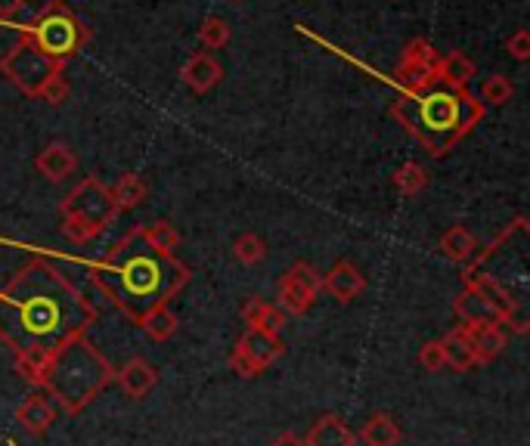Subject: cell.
<instances>
[{"mask_svg": "<svg viewBox=\"0 0 530 446\" xmlns=\"http://www.w3.org/2000/svg\"><path fill=\"white\" fill-rule=\"evenodd\" d=\"M97 323L93 307L50 261L25 264L0 289V341L13 354H56Z\"/></svg>", "mask_w": 530, "mask_h": 446, "instance_id": "cell-1", "label": "cell"}, {"mask_svg": "<svg viewBox=\"0 0 530 446\" xmlns=\"http://www.w3.org/2000/svg\"><path fill=\"white\" fill-rule=\"evenodd\" d=\"M84 267L93 285L137 326L149 313L171 307L193 279V270L155 248L143 236V227L128 230L100 261H87Z\"/></svg>", "mask_w": 530, "mask_h": 446, "instance_id": "cell-2", "label": "cell"}, {"mask_svg": "<svg viewBox=\"0 0 530 446\" xmlns=\"http://www.w3.org/2000/svg\"><path fill=\"white\" fill-rule=\"evenodd\" d=\"M391 115L425 146L428 155L444 158L462 137L475 131V124H481L484 106L465 87L434 81L419 93H403L391 106Z\"/></svg>", "mask_w": 530, "mask_h": 446, "instance_id": "cell-3", "label": "cell"}, {"mask_svg": "<svg viewBox=\"0 0 530 446\" xmlns=\"http://www.w3.org/2000/svg\"><path fill=\"white\" fill-rule=\"evenodd\" d=\"M112 381H115V366L109 363V357L93 341H87V335H81L56 350L44 388L50 391V397L62 412L78 416Z\"/></svg>", "mask_w": 530, "mask_h": 446, "instance_id": "cell-4", "label": "cell"}, {"mask_svg": "<svg viewBox=\"0 0 530 446\" xmlns=\"http://www.w3.org/2000/svg\"><path fill=\"white\" fill-rule=\"evenodd\" d=\"M453 313L459 326H503L506 332L527 335V320L521 304L503 289L493 276L478 270H465V289L453 298Z\"/></svg>", "mask_w": 530, "mask_h": 446, "instance_id": "cell-5", "label": "cell"}, {"mask_svg": "<svg viewBox=\"0 0 530 446\" xmlns=\"http://www.w3.org/2000/svg\"><path fill=\"white\" fill-rule=\"evenodd\" d=\"M59 217H62V236L75 245H87L112 227L118 217V205L112 199V189L100 177H84L62 199Z\"/></svg>", "mask_w": 530, "mask_h": 446, "instance_id": "cell-6", "label": "cell"}, {"mask_svg": "<svg viewBox=\"0 0 530 446\" xmlns=\"http://www.w3.org/2000/svg\"><path fill=\"white\" fill-rule=\"evenodd\" d=\"M22 35L41 53H47L50 59H59V62L72 59L87 41L84 25L78 22V16L66 4H62V0H47V7L28 25H22Z\"/></svg>", "mask_w": 530, "mask_h": 446, "instance_id": "cell-7", "label": "cell"}, {"mask_svg": "<svg viewBox=\"0 0 530 446\" xmlns=\"http://www.w3.org/2000/svg\"><path fill=\"white\" fill-rule=\"evenodd\" d=\"M66 69V62L59 59H50L47 53H41L35 44H31L25 35L0 56V75H4L10 84H16L25 97L38 100L41 90Z\"/></svg>", "mask_w": 530, "mask_h": 446, "instance_id": "cell-8", "label": "cell"}, {"mask_svg": "<svg viewBox=\"0 0 530 446\" xmlns=\"http://www.w3.org/2000/svg\"><path fill=\"white\" fill-rule=\"evenodd\" d=\"M283 354H286L283 335H267V332L248 329L236 341V347L230 350V369L239 378H255V375L267 372Z\"/></svg>", "mask_w": 530, "mask_h": 446, "instance_id": "cell-9", "label": "cell"}, {"mask_svg": "<svg viewBox=\"0 0 530 446\" xmlns=\"http://www.w3.org/2000/svg\"><path fill=\"white\" fill-rule=\"evenodd\" d=\"M320 298V273L307 261L292 264L279 279V301L276 307L286 316H304Z\"/></svg>", "mask_w": 530, "mask_h": 446, "instance_id": "cell-10", "label": "cell"}, {"mask_svg": "<svg viewBox=\"0 0 530 446\" xmlns=\"http://www.w3.org/2000/svg\"><path fill=\"white\" fill-rule=\"evenodd\" d=\"M56 416H59V406L47 388H31V394L16 406V422L31 437H44L53 428Z\"/></svg>", "mask_w": 530, "mask_h": 446, "instance_id": "cell-11", "label": "cell"}, {"mask_svg": "<svg viewBox=\"0 0 530 446\" xmlns=\"http://www.w3.org/2000/svg\"><path fill=\"white\" fill-rule=\"evenodd\" d=\"M320 292H326L329 298H335L338 304H351L366 292V276L360 273L357 264H351L348 258H341L323 279H320Z\"/></svg>", "mask_w": 530, "mask_h": 446, "instance_id": "cell-12", "label": "cell"}, {"mask_svg": "<svg viewBox=\"0 0 530 446\" xmlns=\"http://www.w3.org/2000/svg\"><path fill=\"white\" fill-rule=\"evenodd\" d=\"M115 381L121 385L124 397L143 400L146 394H152L155 385H159V369H155L146 357H134L121 369H115Z\"/></svg>", "mask_w": 530, "mask_h": 446, "instance_id": "cell-13", "label": "cell"}, {"mask_svg": "<svg viewBox=\"0 0 530 446\" xmlns=\"http://www.w3.org/2000/svg\"><path fill=\"white\" fill-rule=\"evenodd\" d=\"M180 81L190 87L193 93H208V90H214L217 84L224 81V69L211 53L202 50V53L186 59V66L180 69Z\"/></svg>", "mask_w": 530, "mask_h": 446, "instance_id": "cell-14", "label": "cell"}, {"mask_svg": "<svg viewBox=\"0 0 530 446\" xmlns=\"http://www.w3.org/2000/svg\"><path fill=\"white\" fill-rule=\"evenodd\" d=\"M462 335L469 338L475 357H478V366L484 363H493L496 357L503 354L506 344H509V332L503 326H487V323H478V326H459Z\"/></svg>", "mask_w": 530, "mask_h": 446, "instance_id": "cell-15", "label": "cell"}, {"mask_svg": "<svg viewBox=\"0 0 530 446\" xmlns=\"http://www.w3.org/2000/svg\"><path fill=\"white\" fill-rule=\"evenodd\" d=\"M35 168L50 180V183H62L66 177H72L78 171V155L69 143H50L41 149V155L35 158Z\"/></svg>", "mask_w": 530, "mask_h": 446, "instance_id": "cell-16", "label": "cell"}, {"mask_svg": "<svg viewBox=\"0 0 530 446\" xmlns=\"http://www.w3.org/2000/svg\"><path fill=\"white\" fill-rule=\"evenodd\" d=\"M242 323L255 332H267V335H283V326H286V313L279 310L276 304L270 301H261V298H248L242 304Z\"/></svg>", "mask_w": 530, "mask_h": 446, "instance_id": "cell-17", "label": "cell"}, {"mask_svg": "<svg viewBox=\"0 0 530 446\" xmlns=\"http://www.w3.org/2000/svg\"><path fill=\"white\" fill-rule=\"evenodd\" d=\"M438 248L447 261L453 264H469L478 254V239L475 233L465 227V223H453L450 230H444V236L438 239Z\"/></svg>", "mask_w": 530, "mask_h": 446, "instance_id": "cell-18", "label": "cell"}, {"mask_svg": "<svg viewBox=\"0 0 530 446\" xmlns=\"http://www.w3.org/2000/svg\"><path fill=\"white\" fill-rule=\"evenodd\" d=\"M354 443L357 434L338 416H320L304 437V446H354Z\"/></svg>", "mask_w": 530, "mask_h": 446, "instance_id": "cell-19", "label": "cell"}, {"mask_svg": "<svg viewBox=\"0 0 530 446\" xmlns=\"http://www.w3.org/2000/svg\"><path fill=\"white\" fill-rule=\"evenodd\" d=\"M472 78H475V62L459 50H453L447 56H438V62H434V81H441V84L469 90Z\"/></svg>", "mask_w": 530, "mask_h": 446, "instance_id": "cell-20", "label": "cell"}, {"mask_svg": "<svg viewBox=\"0 0 530 446\" xmlns=\"http://www.w3.org/2000/svg\"><path fill=\"white\" fill-rule=\"evenodd\" d=\"M441 341V350H444V366L453 369V372H472L478 366V357H475V350L469 344V338L462 335V329H450Z\"/></svg>", "mask_w": 530, "mask_h": 446, "instance_id": "cell-21", "label": "cell"}, {"mask_svg": "<svg viewBox=\"0 0 530 446\" xmlns=\"http://www.w3.org/2000/svg\"><path fill=\"white\" fill-rule=\"evenodd\" d=\"M360 440L363 446H400L403 431L397 428V422L388 412H376V416H369L366 425L360 428Z\"/></svg>", "mask_w": 530, "mask_h": 446, "instance_id": "cell-22", "label": "cell"}, {"mask_svg": "<svg viewBox=\"0 0 530 446\" xmlns=\"http://www.w3.org/2000/svg\"><path fill=\"white\" fill-rule=\"evenodd\" d=\"M109 189H112V199H115L118 211L137 208V205H143L146 196H149V186H146V180H143L140 174H121L118 183L109 186Z\"/></svg>", "mask_w": 530, "mask_h": 446, "instance_id": "cell-23", "label": "cell"}, {"mask_svg": "<svg viewBox=\"0 0 530 446\" xmlns=\"http://www.w3.org/2000/svg\"><path fill=\"white\" fill-rule=\"evenodd\" d=\"M53 357L56 354H38V350H28V354H13V363H16V372L28 381L31 388H44Z\"/></svg>", "mask_w": 530, "mask_h": 446, "instance_id": "cell-24", "label": "cell"}, {"mask_svg": "<svg viewBox=\"0 0 530 446\" xmlns=\"http://www.w3.org/2000/svg\"><path fill=\"white\" fill-rule=\"evenodd\" d=\"M233 258L245 267H255L267 258V242L264 236L258 233H242L236 242H233Z\"/></svg>", "mask_w": 530, "mask_h": 446, "instance_id": "cell-25", "label": "cell"}, {"mask_svg": "<svg viewBox=\"0 0 530 446\" xmlns=\"http://www.w3.org/2000/svg\"><path fill=\"white\" fill-rule=\"evenodd\" d=\"M177 326H180V323H177V316H174L171 307H162V310L149 313L146 320L140 323V329H143L152 341H168V338H174Z\"/></svg>", "mask_w": 530, "mask_h": 446, "instance_id": "cell-26", "label": "cell"}, {"mask_svg": "<svg viewBox=\"0 0 530 446\" xmlns=\"http://www.w3.org/2000/svg\"><path fill=\"white\" fill-rule=\"evenodd\" d=\"M394 186L400 189V196H419L422 189L428 186V171L419 162L400 165L397 174H394Z\"/></svg>", "mask_w": 530, "mask_h": 446, "instance_id": "cell-27", "label": "cell"}, {"mask_svg": "<svg viewBox=\"0 0 530 446\" xmlns=\"http://www.w3.org/2000/svg\"><path fill=\"white\" fill-rule=\"evenodd\" d=\"M199 44L205 50H221L230 44V25L224 16H208L202 25H199Z\"/></svg>", "mask_w": 530, "mask_h": 446, "instance_id": "cell-28", "label": "cell"}, {"mask_svg": "<svg viewBox=\"0 0 530 446\" xmlns=\"http://www.w3.org/2000/svg\"><path fill=\"white\" fill-rule=\"evenodd\" d=\"M438 50L431 47V41L425 38H413L407 47H403L400 56V66H416V69H434V62H438Z\"/></svg>", "mask_w": 530, "mask_h": 446, "instance_id": "cell-29", "label": "cell"}, {"mask_svg": "<svg viewBox=\"0 0 530 446\" xmlns=\"http://www.w3.org/2000/svg\"><path fill=\"white\" fill-rule=\"evenodd\" d=\"M515 97V84L506 75H490L481 84V106H506Z\"/></svg>", "mask_w": 530, "mask_h": 446, "instance_id": "cell-30", "label": "cell"}, {"mask_svg": "<svg viewBox=\"0 0 530 446\" xmlns=\"http://www.w3.org/2000/svg\"><path fill=\"white\" fill-rule=\"evenodd\" d=\"M143 236H146L155 248H159V251H165V254H174L177 245H180V233L174 230L171 220H155V223H149V227H143Z\"/></svg>", "mask_w": 530, "mask_h": 446, "instance_id": "cell-31", "label": "cell"}, {"mask_svg": "<svg viewBox=\"0 0 530 446\" xmlns=\"http://www.w3.org/2000/svg\"><path fill=\"white\" fill-rule=\"evenodd\" d=\"M69 93H72V87H69L66 75H56V78L41 90L38 100H44V103H50V106H62V103L69 100Z\"/></svg>", "mask_w": 530, "mask_h": 446, "instance_id": "cell-32", "label": "cell"}, {"mask_svg": "<svg viewBox=\"0 0 530 446\" xmlns=\"http://www.w3.org/2000/svg\"><path fill=\"white\" fill-rule=\"evenodd\" d=\"M419 363H422V369H428V372H441V369H447V366H444L441 341H428V344L419 350Z\"/></svg>", "mask_w": 530, "mask_h": 446, "instance_id": "cell-33", "label": "cell"}, {"mask_svg": "<svg viewBox=\"0 0 530 446\" xmlns=\"http://www.w3.org/2000/svg\"><path fill=\"white\" fill-rule=\"evenodd\" d=\"M506 50H509L518 62H527V59H530V31H527V28H518L515 35L506 41Z\"/></svg>", "mask_w": 530, "mask_h": 446, "instance_id": "cell-34", "label": "cell"}, {"mask_svg": "<svg viewBox=\"0 0 530 446\" xmlns=\"http://www.w3.org/2000/svg\"><path fill=\"white\" fill-rule=\"evenodd\" d=\"M25 4H28V0H0V19H10V16H16Z\"/></svg>", "mask_w": 530, "mask_h": 446, "instance_id": "cell-35", "label": "cell"}, {"mask_svg": "<svg viewBox=\"0 0 530 446\" xmlns=\"http://www.w3.org/2000/svg\"><path fill=\"white\" fill-rule=\"evenodd\" d=\"M270 446H304V437L295 434V431H283V434H279Z\"/></svg>", "mask_w": 530, "mask_h": 446, "instance_id": "cell-36", "label": "cell"}, {"mask_svg": "<svg viewBox=\"0 0 530 446\" xmlns=\"http://www.w3.org/2000/svg\"><path fill=\"white\" fill-rule=\"evenodd\" d=\"M7 446H16V443H13V440H7Z\"/></svg>", "mask_w": 530, "mask_h": 446, "instance_id": "cell-37", "label": "cell"}]
</instances>
